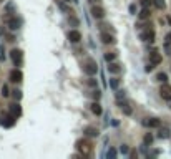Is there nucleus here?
Returning a JSON list of instances; mask_svg holds the SVG:
<instances>
[{
  "label": "nucleus",
  "mask_w": 171,
  "mask_h": 159,
  "mask_svg": "<svg viewBox=\"0 0 171 159\" xmlns=\"http://www.w3.org/2000/svg\"><path fill=\"white\" fill-rule=\"evenodd\" d=\"M75 146H77L78 152H80L81 156H85V157L91 156V152H93V144H91L88 139H78Z\"/></svg>",
  "instance_id": "1"
},
{
  "label": "nucleus",
  "mask_w": 171,
  "mask_h": 159,
  "mask_svg": "<svg viewBox=\"0 0 171 159\" xmlns=\"http://www.w3.org/2000/svg\"><path fill=\"white\" fill-rule=\"evenodd\" d=\"M83 71L87 73L88 76L97 75V71H98V65H97V61H95L93 58L85 60V61H83Z\"/></svg>",
  "instance_id": "2"
},
{
  "label": "nucleus",
  "mask_w": 171,
  "mask_h": 159,
  "mask_svg": "<svg viewBox=\"0 0 171 159\" xmlns=\"http://www.w3.org/2000/svg\"><path fill=\"white\" fill-rule=\"evenodd\" d=\"M10 58H12L15 66H22V63H24V51L18 48H14L10 51Z\"/></svg>",
  "instance_id": "3"
},
{
  "label": "nucleus",
  "mask_w": 171,
  "mask_h": 159,
  "mask_svg": "<svg viewBox=\"0 0 171 159\" xmlns=\"http://www.w3.org/2000/svg\"><path fill=\"white\" fill-rule=\"evenodd\" d=\"M151 26V25H150ZM150 26H146V28L143 30V32L140 33V38L143 40V42H150V43H153L154 42V30L153 28H150Z\"/></svg>",
  "instance_id": "4"
},
{
  "label": "nucleus",
  "mask_w": 171,
  "mask_h": 159,
  "mask_svg": "<svg viewBox=\"0 0 171 159\" xmlns=\"http://www.w3.org/2000/svg\"><path fill=\"white\" fill-rule=\"evenodd\" d=\"M15 119L17 118H15L12 113L10 114H0V124L5 126V128H12V126L15 124Z\"/></svg>",
  "instance_id": "5"
},
{
  "label": "nucleus",
  "mask_w": 171,
  "mask_h": 159,
  "mask_svg": "<svg viewBox=\"0 0 171 159\" xmlns=\"http://www.w3.org/2000/svg\"><path fill=\"white\" fill-rule=\"evenodd\" d=\"M100 40H101V43H105V45H115V43H116L115 35H111L110 32H101Z\"/></svg>",
  "instance_id": "6"
},
{
  "label": "nucleus",
  "mask_w": 171,
  "mask_h": 159,
  "mask_svg": "<svg viewBox=\"0 0 171 159\" xmlns=\"http://www.w3.org/2000/svg\"><path fill=\"white\" fill-rule=\"evenodd\" d=\"M160 96L163 99H168L169 101L171 99V85H168V83H163L160 88Z\"/></svg>",
  "instance_id": "7"
},
{
  "label": "nucleus",
  "mask_w": 171,
  "mask_h": 159,
  "mask_svg": "<svg viewBox=\"0 0 171 159\" xmlns=\"http://www.w3.org/2000/svg\"><path fill=\"white\" fill-rule=\"evenodd\" d=\"M91 15H93L95 18H98V20L105 18V8L100 7V5H93L91 7Z\"/></svg>",
  "instance_id": "8"
},
{
  "label": "nucleus",
  "mask_w": 171,
  "mask_h": 159,
  "mask_svg": "<svg viewBox=\"0 0 171 159\" xmlns=\"http://www.w3.org/2000/svg\"><path fill=\"white\" fill-rule=\"evenodd\" d=\"M22 80H24V73H22L20 70H17V68L12 70L10 71V81L12 83H20Z\"/></svg>",
  "instance_id": "9"
},
{
  "label": "nucleus",
  "mask_w": 171,
  "mask_h": 159,
  "mask_svg": "<svg viewBox=\"0 0 171 159\" xmlns=\"http://www.w3.org/2000/svg\"><path fill=\"white\" fill-rule=\"evenodd\" d=\"M68 40H70L71 43H78L81 40V33L78 32V30H70V32H68Z\"/></svg>",
  "instance_id": "10"
},
{
  "label": "nucleus",
  "mask_w": 171,
  "mask_h": 159,
  "mask_svg": "<svg viewBox=\"0 0 171 159\" xmlns=\"http://www.w3.org/2000/svg\"><path fill=\"white\" fill-rule=\"evenodd\" d=\"M150 61L153 63V65H160V63L163 61V56H161L156 50H153V51L150 53Z\"/></svg>",
  "instance_id": "11"
},
{
  "label": "nucleus",
  "mask_w": 171,
  "mask_h": 159,
  "mask_svg": "<svg viewBox=\"0 0 171 159\" xmlns=\"http://www.w3.org/2000/svg\"><path fill=\"white\" fill-rule=\"evenodd\" d=\"M7 25L10 26V30H18L20 28V20H18L17 17H10V18L7 20Z\"/></svg>",
  "instance_id": "12"
},
{
  "label": "nucleus",
  "mask_w": 171,
  "mask_h": 159,
  "mask_svg": "<svg viewBox=\"0 0 171 159\" xmlns=\"http://www.w3.org/2000/svg\"><path fill=\"white\" fill-rule=\"evenodd\" d=\"M120 71H121V68H120V65H118V63H115V61L108 63V73H111V75H118Z\"/></svg>",
  "instance_id": "13"
},
{
  "label": "nucleus",
  "mask_w": 171,
  "mask_h": 159,
  "mask_svg": "<svg viewBox=\"0 0 171 159\" xmlns=\"http://www.w3.org/2000/svg\"><path fill=\"white\" fill-rule=\"evenodd\" d=\"M160 124H161V121L158 118H150L144 121V126H148V128H160Z\"/></svg>",
  "instance_id": "14"
},
{
  "label": "nucleus",
  "mask_w": 171,
  "mask_h": 159,
  "mask_svg": "<svg viewBox=\"0 0 171 159\" xmlns=\"http://www.w3.org/2000/svg\"><path fill=\"white\" fill-rule=\"evenodd\" d=\"M10 113L15 116V118H18V116L22 114V108H20V104H18V103H12V104H10Z\"/></svg>",
  "instance_id": "15"
},
{
  "label": "nucleus",
  "mask_w": 171,
  "mask_h": 159,
  "mask_svg": "<svg viewBox=\"0 0 171 159\" xmlns=\"http://www.w3.org/2000/svg\"><path fill=\"white\" fill-rule=\"evenodd\" d=\"M85 134L87 136H91V138H97L98 134H100V131H98V128H93V126H88V128H85Z\"/></svg>",
  "instance_id": "16"
},
{
  "label": "nucleus",
  "mask_w": 171,
  "mask_h": 159,
  "mask_svg": "<svg viewBox=\"0 0 171 159\" xmlns=\"http://www.w3.org/2000/svg\"><path fill=\"white\" fill-rule=\"evenodd\" d=\"M150 17H151V12H150V8H146V7H143V10L138 13V18L140 20H148Z\"/></svg>",
  "instance_id": "17"
},
{
  "label": "nucleus",
  "mask_w": 171,
  "mask_h": 159,
  "mask_svg": "<svg viewBox=\"0 0 171 159\" xmlns=\"http://www.w3.org/2000/svg\"><path fill=\"white\" fill-rule=\"evenodd\" d=\"M91 113L93 114H97V116H100L101 113H103V109H101V106H100V103H91Z\"/></svg>",
  "instance_id": "18"
},
{
  "label": "nucleus",
  "mask_w": 171,
  "mask_h": 159,
  "mask_svg": "<svg viewBox=\"0 0 171 159\" xmlns=\"http://www.w3.org/2000/svg\"><path fill=\"white\" fill-rule=\"evenodd\" d=\"M120 108H121V111H123L126 116H130L131 113H133V109L130 108V104H128V103H121V101H120Z\"/></svg>",
  "instance_id": "19"
},
{
  "label": "nucleus",
  "mask_w": 171,
  "mask_h": 159,
  "mask_svg": "<svg viewBox=\"0 0 171 159\" xmlns=\"http://www.w3.org/2000/svg\"><path fill=\"white\" fill-rule=\"evenodd\" d=\"M105 60H106L108 63H110V61H115V60H116V51H108V53H105Z\"/></svg>",
  "instance_id": "20"
},
{
  "label": "nucleus",
  "mask_w": 171,
  "mask_h": 159,
  "mask_svg": "<svg viewBox=\"0 0 171 159\" xmlns=\"http://www.w3.org/2000/svg\"><path fill=\"white\" fill-rule=\"evenodd\" d=\"M156 81H160V83H166V81H168V75H166V73H163V71L158 73V75H156Z\"/></svg>",
  "instance_id": "21"
},
{
  "label": "nucleus",
  "mask_w": 171,
  "mask_h": 159,
  "mask_svg": "<svg viewBox=\"0 0 171 159\" xmlns=\"http://www.w3.org/2000/svg\"><path fill=\"white\" fill-rule=\"evenodd\" d=\"M153 2H154V5H156L160 10H163L164 7H166V2H164V0H153Z\"/></svg>",
  "instance_id": "22"
},
{
  "label": "nucleus",
  "mask_w": 171,
  "mask_h": 159,
  "mask_svg": "<svg viewBox=\"0 0 171 159\" xmlns=\"http://www.w3.org/2000/svg\"><path fill=\"white\" fill-rule=\"evenodd\" d=\"M12 93H14L15 101H20V99H22V91H20V89H15V91H12Z\"/></svg>",
  "instance_id": "23"
},
{
  "label": "nucleus",
  "mask_w": 171,
  "mask_h": 159,
  "mask_svg": "<svg viewBox=\"0 0 171 159\" xmlns=\"http://www.w3.org/2000/svg\"><path fill=\"white\" fill-rule=\"evenodd\" d=\"M143 142H144V144H151V142H153V136H151V134H144Z\"/></svg>",
  "instance_id": "24"
},
{
  "label": "nucleus",
  "mask_w": 171,
  "mask_h": 159,
  "mask_svg": "<svg viewBox=\"0 0 171 159\" xmlns=\"http://www.w3.org/2000/svg\"><path fill=\"white\" fill-rule=\"evenodd\" d=\"M118 83H120V80H116V78H111V80H110V86H111L113 89L118 88Z\"/></svg>",
  "instance_id": "25"
},
{
  "label": "nucleus",
  "mask_w": 171,
  "mask_h": 159,
  "mask_svg": "<svg viewBox=\"0 0 171 159\" xmlns=\"http://www.w3.org/2000/svg\"><path fill=\"white\" fill-rule=\"evenodd\" d=\"M8 95H10V91H8V86L4 85V86H2V96H4V98H7Z\"/></svg>",
  "instance_id": "26"
},
{
  "label": "nucleus",
  "mask_w": 171,
  "mask_h": 159,
  "mask_svg": "<svg viewBox=\"0 0 171 159\" xmlns=\"http://www.w3.org/2000/svg\"><path fill=\"white\" fill-rule=\"evenodd\" d=\"M160 138H169V131H168L166 128H163L160 131Z\"/></svg>",
  "instance_id": "27"
},
{
  "label": "nucleus",
  "mask_w": 171,
  "mask_h": 159,
  "mask_svg": "<svg viewBox=\"0 0 171 159\" xmlns=\"http://www.w3.org/2000/svg\"><path fill=\"white\" fill-rule=\"evenodd\" d=\"M151 3H154L153 0H141V7H146V8H150Z\"/></svg>",
  "instance_id": "28"
},
{
  "label": "nucleus",
  "mask_w": 171,
  "mask_h": 159,
  "mask_svg": "<svg viewBox=\"0 0 171 159\" xmlns=\"http://www.w3.org/2000/svg\"><path fill=\"white\" fill-rule=\"evenodd\" d=\"M87 85H88V86H97V80H95V78H91V76H90V78L87 80Z\"/></svg>",
  "instance_id": "29"
},
{
  "label": "nucleus",
  "mask_w": 171,
  "mask_h": 159,
  "mask_svg": "<svg viewBox=\"0 0 171 159\" xmlns=\"http://www.w3.org/2000/svg\"><path fill=\"white\" fill-rule=\"evenodd\" d=\"M91 96H93V98L98 101V99H100V96H101V91H100V89H97V91H93V93H91Z\"/></svg>",
  "instance_id": "30"
},
{
  "label": "nucleus",
  "mask_w": 171,
  "mask_h": 159,
  "mask_svg": "<svg viewBox=\"0 0 171 159\" xmlns=\"http://www.w3.org/2000/svg\"><path fill=\"white\" fill-rule=\"evenodd\" d=\"M115 156H116V151H115V149H110V151H108V157H115Z\"/></svg>",
  "instance_id": "31"
},
{
  "label": "nucleus",
  "mask_w": 171,
  "mask_h": 159,
  "mask_svg": "<svg viewBox=\"0 0 171 159\" xmlns=\"http://www.w3.org/2000/svg\"><path fill=\"white\" fill-rule=\"evenodd\" d=\"M154 66H156V65H153V63H148V66H146V71H153V68H154Z\"/></svg>",
  "instance_id": "32"
},
{
  "label": "nucleus",
  "mask_w": 171,
  "mask_h": 159,
  "mask_svg": "<svg viewBox=\"0 0 171 159\" xmlns=\"http://www.w3.org/2000/svg\"><path fill=\"white\" fill-rule=\"evenodd\" d=\"M116 98H118V99L125 98V91H118V93H116Z\"/></svg>",
  "instance_id": "33"
},
{
  "label": "nucleus",
  "mask_w": 171,
  "mask_h": 159,
  "mask_svg": "<svg viewBox=\"0 0 171 159\" xmlns=\"http://www.w3.org/2000/svg\"><path fill=\"white\" fill-rule=\"evenodd\" d=\"M121 152H123V154H128V146H121Z\"/></svg>",
  "instance_id": "34"
},
{
  "label": "nucleus",
  "mask_w": 171,
  "mask_h": 159,
  "mask_svg": "<svg viewBox=\"0 0 171 159\" xmlns=\"http://www.w3.org/2000/svg\"><path fill=\"white\" fill-rule=\"evenodd\" d=\"M164 38H166V43H168V45H171V33H168Z\"/></svg>",
  "instance_id": "35"
},
{
  "label": "nucleus",
  "mask_w": 171,
  "mask_h": 159,
  "mask_svg": "<svg viewBox=\"0 0 171 159\" xmlns=\"http://www.w3.org/2000/svg\"><path fill=\"white\" fill-rule=\"evenodd\" d=\"M68 20H70V22L73 23V25H78V20H77V18H73V17H70Z\"/></svg>",
  "instance_id": "36"
},
{
  "label": "nucleus",
  "mask_w": 171,
  "mask_h": 159,
  "mask_svg": "<svg viewBox=\"0 0 171 159\" xmlns=\"http://www.w3.org/2000/svg\"><path fill=\"white\" fill-rule=\"evenodd\" d=\"M135 10H136V7H135V5H130V12L135 13Z\"/></svg>",
  "instance_id": "37"
},
{
  "label": "nucleus",
  "mask_w": 171,
  "mask_h": 159,
  "mask_svg": "<svg viewBox=\"0 0 171 159\" xmlns=\"http://www.w3.org/2000/svg\"><path fill=\"white\" fill-rule=\"evenodd\" d=\"M168 22H169V25H171V17H168Z\"/></svg>",
  "instance_id": "38"
},
{
  "label": "nucleus",
  "mask_w": 171,
  "mask_h": 159,
  "mask_svg": "<svg viewBox=\"0 0 171 159\" xmlns=\"http://www.w3.org/2000/svg\"><path fill=\"white\" fill-rule=\"evenodd\" d=\"M0 2H2V0H0Z\"/></svg>",
  "instance_id": "39"
}]
</instances>
